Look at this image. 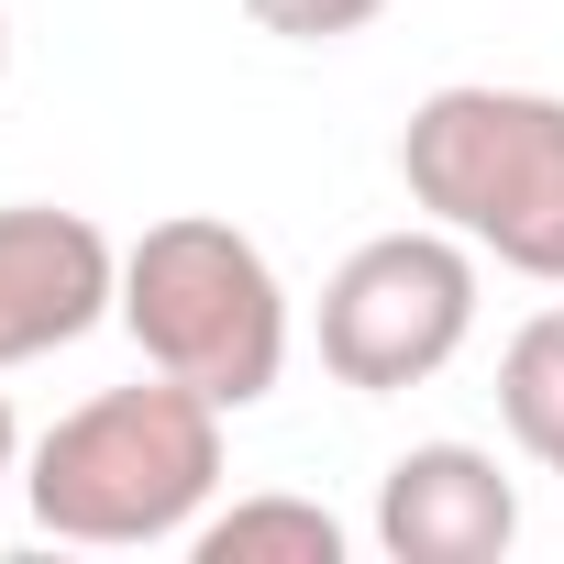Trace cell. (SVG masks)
I'll return each instance as SVG.
<instances>
[{"label": "cell", "instance_id": "3957f363", "mask_svg": "<svg viewBox=\"0 0 564 564\" xmlns=\"http://www.w3.org/2000/svg\"><path fill=\"white\" fill-rule=\"evenodd\" d=\"M399 188L509 276L564 289V100L553 89H498V78L432 89L399 122Z\"/></svg>", "mask_w": 564, "mask_h": 564}, {"label": "cell", "instance_id": "277c9868", "mask_svg": "<svg viewBox=\"0 0 564 564\" xmlns=\"http://www.w3.org/2000/svg\"><path fill=\"white\" fill-rule=\"evenodd\" d=\"M476 243L443 232V221H410V232H377L355 243L333 276H322V366L355 388V399H399V388H432L465 344H476Z\"/></svg>", "mask_w": 564, "mask_h": 564}, {"label": "cell", "instance_id": "8992f818", "mask_svg": "<svg viewBox=\"0 0 564 564\" xmlns=\"http://www.w3.org/2000/svg\"><path fill=\"white\" fill-rule=\"evenodd\" d=\"M520 542V487L487 443H410L377 476V553L388 564H498Z\"/></svg>", "mask_w": 564, "mask_h": 564}, {"label": "cell", "instance_id": "52a82bcc", "mask_svg": "<svg viewBox=\"0 0 564 564\" xmlns=\"http://www.w3.org/2000/svg\"><path fill=\"white\" fill-rule=\"evenodd\" d=\"M199 564H344V520L322 498H289V487H265V498H232L188 531Z\"/></svg>", "mask_w": 564, "mask_h": 564}, {"label": "cell", "instance_id": "9c48e42d", "mask_svg": "<svg viewBox=\"0 0 564 564\" xmlns=\"http://www.w3.org/2000/svg\"><path fill=\"white\" fill-rule=\"evenodd\" d=\"M254 12V34H276V45H344V34H366L388 0H243Z\"/></svg>", "mask_w": 564, "mask_h": 564}, {"label": "cell", "instance_id": "7a4b0ae2", "mask_svg": "<svg viewBox=\"0 0 564 564\" xmlns=\"http://www.w3.org/2000/svg\"><path fill=\"white\" fill-rule=\"evenodd\" d=\"M133 355L221 410H254L289 377V289L254 232H232L221 210H166L122 243V311Z\"/></svg>", "mask_w": 564, "mask_h": 564}, {"label": "cell", "instance_id": "ba28073f", "mask_svg": "<svg viewBox=\"0 0 564 564\" xmlns=\"http://www.w3.org/2000/svg\"><path fill=\"white\" fill-rule=\"evenodd\" d=\"M498 421H509V443L564 487V311H531V322L509 333V355H498Z\"/></svg>", "mask_w": 564, "mask_h": 564}, {"label": "cell", "instance_id": "5b68a950", "mask_svg": "<svg viewBox=\"0 0 564 564\" xmlns=\"http://www.w3.org/2000/svg\"><path fill=\"white\" fill-rule=\"evenodd\" d=\"M122 311V243L89 210L0 199V366H45Z\"/></svg>", "mask_w": 564, "mask_h": 564}, {"label": "cell", "instance_id": "30bf717a", "mask_svg": "<svg viewBox=\"0 0 564 564\" xmlns=\"http://www.w3.org/2000/svg\"><path fill=\"white\" fill-rule=\"evenodd\" d=\"M23 476V421H12V399H0V487Z\"/></svg>", "mask_w": 564, "mask_h": 564}, {"label": "cell", "instance_id": "8fae6325", "mask_svg": "<svg viewBox=\"0 0 564 564\" xmlns=\"http://www.w3.org/2000/svg\"><path fill=\"white\" fill-rule=\"evenodd\" d=\"M0 78H12V23H0Z\"/></svg>", "mask_w": 564, "mask_h": 564}, {"label": "cell", "instance_id": "6da1fadb", "mask_svg": "<svg viewBox=\"0 0 564 564\" xmlns=\"http://www.w3.org/2000/svg\"><path fill=\"white\" fill-rule=\"evenodd\" d=\"M221 399L177 388V377H133L78 399L34 454H23V509L45 542L78 553H144V542H188L221 498Z\"/></svg>", "mask_w": 564, "mask_h": 564}]
</instances>
